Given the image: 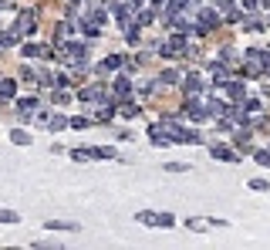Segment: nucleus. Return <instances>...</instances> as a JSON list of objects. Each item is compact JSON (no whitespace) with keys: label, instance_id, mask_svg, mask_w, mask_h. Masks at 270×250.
Masks as SVG:
<instances>
[{"label":"nucleus","instance_id":"nucleus-29","mask_svg":"<svg viewBox=\"0 0 270 250\" xmlns=\"http://www.w3.org/2000/svg\"><path fill=\"white\" fill-rule=\"evenodd\" d=\"M155 216H159V213H149V210H142L138 216H135V220H138V223H149V227H155Z\"/></svg>","mask_w":270,"mask_h":250},{"label":"nucleus","instance_id":"nucleus-40","mask_svg":"<svg viewBox=\"0 0 270 250\" xmlns=\"http://www.w3.org/2000/svg\"><path fill=\"white\" fill-rule=\"evenodd\" d=\"M243 7H247V10H253V7H257V0H243Z\"/></svg>","mask_w":270,"mask_h":250},{"label":"nucleus","instance_id":"nucleus-1","mask_svg":"<svg viewBox=\"0 0 270 250\" xmlns=\"http://www.w3.org/2000/svg\"><path fill=\"white\" fill-rule=\"evenodd\" d=\"M243 75L247 78H257L264 75V71H270V51H260V48H250L247 54H243Z\"/></svg>","mask_w":270,"mask_h":250},{"label":"nucleus","instance_id":"nucleus-5","mask_svg":"<svg viewBox=\"0 0 270 250\" xmlns=\"http://www.w3.org/2000/svg\"><path fill=\"white\" fill-rule=\"evenodd\" d=\"M216 95L230 98V101H240L247 92H243V85H240V81H230V78H226V81H216Z\"/></svg>","mask_w":270,"mask_h":250},{"label":"nucleus","instance_id":"nucleus-22","mask_svg":"<svg viewBox=\"0 0 270 250\" xmlns=\"http://www.w3.org/2000/svg\"><path fill=\"white\" fill-rule=\"evenodd\" d=\"M47 129H51V132H61V129H68V118H64V115H51V118H47Z\"/></svg>","mask_w":270,"mask_h":250},{"label":"nucleus","instance_id":"nucleus-15","mask_svg":"<svg viewBox=\"0 0 270 250\" xmlns=\"http://www.w3.org/2000/svg\"><path fill=\"white\" fill-rule=\"evenodd\" d=\"M88 152H91V159H115V149H112V146H91Z\"/></svg>","mask_w":270,"mask_h":250},{"label":"nucleus","instance_id":"nucleus-7","mask_svg":"<svg viewBox=\"0 0 270 250\" xmlns=\"http://www.w3.org/2000/svg\"><path fill=\"white\" fill-rule=\"evenodd\" d=\"M122 64H125V61L118 58V54H112V58H105V61H98V64H95V75L105 78V75H112V71H118Z\"/></svg>","mask_w":270,"mask_h":250},{"label":"nucleus","instance_id":"nucleus-33","mask_svg":"<svg viewBox=\"0 0 270 250\" xmlns=\"http://www.w3.org/2000/svg\"><path fill=\"white\" fill-rule=\"evenodd\" d=\"M250 190H257V193L270 190V179H250Z\"/></svg>","mask_w":270,"mask_h":250},{"label":"nucleus","instance_id":"nucleus-20","mask_svg":"<svg viewBox=\"0 0 270 250\" xmlns=\"http://www.w3.org/2000/svg\"><path fill=\"white\" fill-rule=\"evenodd\" d=\"M68 129H78V132H85V129H91V118H85V115H75L71 122H68Z\"/></svg>","mask_w":270,"mask_h":250},{"label":"nucleus","instance_id":"nucleus-24","mask_svg":"<svg viewBox=\"0 0 270 250\" xmlns=\"http://www.w3.org/2000/svg\"><path fill=\"white\" fill-rule=\"evenodd\" d=\"M182 78H179V71H162L159 75V85H179Z\"/></svg>","mask_w":270,"mask_h":250},{"label":"nucleus","instance_id":"nucleus-38","mask_svg":"<svg viewBox=\"0 0 270 250\" xmlns=\"http://www.w3.org/2000/svg\"><path fill=\"white\" fill-rule=\"evenodd\" d=\"M186 227L189 230H203V227H210V220H186Z\"/></svg>","mask_w":270,"mask_h":250},{"label":"nucleus","instance_id":"nucleus-37","mask_svg":"<svg viewBox=\"0 0 270 250\" xmlns=\"http://www.w3.org/2000/svg\"><path fill=\"white\" fill-rule=\"evenodd\" d=\"M166 169H169V173H186L189 166H186V162H166Z\"/></svg>","mask_w":270,"mask_h":250},{"label":"nucleus","instance_id":"nucleus-2","mask_svg":"<svg viewBox=\"0 0 270 250\" xmlns=\"http://www.w3.org/2000/svg\"><path fill=\"white\" fill-rule=\"evenodd\" d=\"M162 129H166V135H169L173 142H199V139H203L196 129H186V125H182V122H176V118H166V122H162Z\"/></svg>","mask_w":270,"mask_h":250},{"label":"nucleus","instance_id":"nucleus-19","mask_svg":"<svg viewBox=\"0 0 270 250\" xmlns=\"http://www.w3.org/2000/svg\"><path fill=\"white\" fill-rule=\"evenodd\" d=\"M10 142H14V146H31V132H24V129H14V132H10Z\"/></svg>","mask_w":270,"mask_h":250},{"label":"nucleus","instance_id":"nucleus-12","mask_svg":"<svg viewBox=\"0 0 270 250\" xmlns=\"http://www.w3.org/2000/svg\"><path fill=\"white\" fill-rule=\"evenodd\" d=\"M182 88H186V95H203V81H199V75L182 78Z\"/></svg>","mask_w":270,"mask_h":250},{"label":"nucleus","instance_id":"nucleus-35","mask_svg":"<svg viewBox=\"0 0 270 250\" xmlns=\"http://www.w3.org/2000/svg\"><path fill=\"white\" fill-rule=\"evenodd\" d=\"M38 78V71L31 68V64H24V71H20V81H34Z\"/></svg>","mask_w":270,"mask_h":250},{"label":"nucleus","instance_id":"nucleus-10","mask_svg":"<svg viewBox=\"0 0 270 250\" xmlns=\"http://www.w3.org/2000/svg\"><path fill=\"white\" fill-rule=\"evenodd\" d=\"M112 95H118V98H129L132 95V81L122 75V78H115V85H112Z\"/></svg>","mask_w":270,"mask_h":250},{"label":"nucleus","instance_id":"nucleus-21","mask_svg":"<svg viewBox=\"0 0 270 250\" xmlns=\"http://www.w3.org/2000/svg\"><path fill=\"white\" fill-rule=\"evenodd\" d=\"M206 112H210L213 118H216V115L223 118V115H226V112H230V108H226V105H223V101H216V98H210V108H206Z\"/></svg>","mask_w":270,"mask_h":250},{"label":"nucleus","instance_id":"nucleus-36","mask_svg":"<svg viewBox=\"0 0 270 250\" xmlns=\"http://www.w3.org/2000/svg\"><path fill=\"white\" fill-rule=\"evenodd\" d=\"M155 227H173V216H169V213H159V216H155Z\"/></svg>","mask_w":270,"mask_h":250},{"label":"nucleus","instance_id":"nucleus-39","mask_svg":"<svg viewBox=\"0 0 270 250\" xmlns=\"http://www.w3.org/2000/svg\"><path fill=\"white\" fill-rule=\"evenodd\" d=\"M243 31H264V24L260 20H243Z\"/></svg>","mask_w":270,"mask_h":250},{"label":"nucleus","instance_id":"nucleus-30","mask_svg":"<svg viewBox=\"0 0 270 250\" xmlns=\"http://www.w3.org/2000/svg\"><path fill=\"white\" fill-rule=\"evenodd\" d=\"M253 159H257L260 166H270V149H257V152H253Z\"/></svg>","mask_w":270,"mask_h":250},{"label":"nucleus","instance_id":"nucleus-26","mask_svg":"<svg viewBox=\"0 0 270 250\" xmlns=\"http://www.w3.org/2000/svg\"><path fill=\"white\" fill-rule=\"evenodd\" d=\"M240 105H243V112H260V98H240Z\"/></svg>","mask_w":270,"mask_h":250},{"label":"nucleus","instance_id":"nucleus-4","mask_svg":"<svg viewBox=\"0 0 270 250\" xmlns=\"http://www.w3.org/2000/svg\"><path fill=\"white\" fill-rule=\"evenodd\" d=\"M14 31H17L20 38L34 34V31H38V17H34V10H20V14H17V24H14Z\"/></svg>","mask_w":270,"mask_h":250},{"label":"nucleus","instance_id":"nucleus-17","mask_svg":"<svg viewBox=\"0 0 270 250\" xmlns=\"http://www.w3.org/2000/svg\"><path fill=\"white\" fill-rule=\"evenodd\" d=\"M14 95H17V85H14L10 78H3V81H0V98L7 101V98H14Z\"/></svg>","mask_w":270,"mask_h":250},{"label":"nucleus","instance_id":"nucleus-34","mask_svg":"<svg viewBox=\"0 0 270 250\" xmlns=\"http://www.w3.org/2000/svg\"><path fill=\"white\" fill-rule=\"evenodd\" d=\"M71 31H75V24H71V20H61V24H58V34H61V38H68Z\"/></svg>","mask_w":270,"mask_h":250},{"label":"nucleus","instance_id":"nucleus-14","mask_svg":"<svg viewBox=\"0 0 270 250\" xmlns=\"http://www.w3.org/2000/svg\"><path fill=\"white\" fill-rule=\"evenodd\" d=\"M112 14H115V20L122 24V27H125V24H132V10H129L125 3H115V7H112Z\"/></svg>","mask_w":270,"mask_h":250},{"label":"nucleus","instance_id":"nucleus-8","mask_svg":"<svg viewBox=\"0 0 270 250\" xmlns=\"http://www.w3.org/2000/svg\"><path fill=\"white\" fill-rule=\"evenodd\" d=\"M210 155H213V159H223V162H236V159H240V155L233 152L230 146H213Z\"/></svg>","mask_w":270,"mask_h":250},{"label":"nucleus","instance_id":"nucleus-28","mask_svg":"<svg viewBox=\"0 0 270 250\" xmlns=\"http://www.w3.org/2000/svg\"><path fill=\"white\" fill-rule=\"evenodd\" d=\"M71 92H68V88H58V92H54V101H58V105H68V101H71Z\"/></svg>","mask_w":270,"mask_h":250},{"label":"nucleus","instance_id":"nucleus-31","mask_svg":"<svg viewBox=\"0 0 270 250\" xmlns=\"http://www.w3.org/2000/svg\"><path fill=\"white\" fill-rule=\"evenodd\" d=\"M152 92H155V81H142V85H138V95L142 98H149Z\"/></svg>","mask_w":270,"mask_h":250},{"label":"nucleus","instance_id":"nucleus-32","mask_svg":"<svg viewBox=\"0 0 270 250\" xmlns=\"http://www.w3.org/2000/svg\"><path fill=\"white\" fill-rule=\"evenodd\" d=\"M17 220H20V216L14 210H0V223H17Z\"/></svg>","mask_w":270,"mask_h":250},{"label":"nucleus","instance_id":"nucleus-27","mask_svg":"<svg viewBox=\"0 0 270 250\" xmlns=\"http://www.w3.org/2000/svg\"><path fill=\"white\" fill-rule=\"evenodd\" d=\"M47 230H78L75 223H64V220H47Z\"/></svg>","mask_w":270,"mask_h":250},{"label":"nucleus","instance_id":"nucleus-11","mask_svg":"<svg viewBox=\"0 0 270 250\" xmlns=\"http://www.w3.org/2000/svg\"><path fill=\"white\" fill-rule=\"evenodd\" d=\"M210 75H213V85H216V81H226V78H230V68H226L223 61H213V64H210Z\"/></svg>","mask_w":270,"mask_h":250},{"label":"nucleus","instance_id":"nucleus-25","mask_svg":"<svg viewBox=\"0 0 270 250\" xmlns=\"http://www.w3.org/2000/svg\"><path fill=\"white\" fill-rule=\"evenodd\" d=\"M220 61H223V64H236V61H240V54H236L233 48H223V51H220Z\"/></svg>","mask_w":270,"mask_h":250},{"label":"nucleus","instance_id":"nucleus-6","mask_svg":"<svg viewBox=\"0 0 270 250\" xmlns=\"http://www.w3.org/2000/svg\"><path fill=\"white\" fill-rule=\"evenodd\" d=\"M75 98H81V101H91V105H101V101H108V88H105V85H91V88H81Z\"/></svg>","mask_w":270,"mask_h":250},{"label":"nucleus","instance_id":"nucleus-9","mask_svg":"<svg viewBox=\"0 0 270 250\" xmlns=\"http://www.w3.org/2000/svg\"><path fill=\"white\" fill-rule=\"evenodd\" d=\"M17 112H20V118H31L38 112V98H17Z\"/></svg>","mask_w":270,"mask_h":250},{"label":"nucleus","instance_id":"nucleus-3","mask_svg":"<svg viewBox=\"0 0 270 250\" xmlns=\"http://www.w3.org/2000/svg\"><path fill=\"white\" fill-rule=\"evenodd\" d=\"M196 17H199V20H193V24H196V34L203 38V34H210L213 27L220 24V10H216V7H203Z\"/></svg>","mask_w":270,"mask_h":250},{"label":"nucleus","instance_id":"nucleus-13","mask_svg":"<svg viewBox=\"0 0 270 250\" xmlns=\"http://www.w3.org/2000/svg\"><path fill=\"white\" fill-rule=\"evenodd\" d=\"M149 139H152L155 146H169V142H173V139L166 135V129H162V125H149Z\"/></svg>","mask_w":270,"mask_h":250},{"label":"nucleus","instance_id":"nucleus-23","mask_svg":"<svg viewBox=\"0 0 270 250\" xmlns=\"http://www.w3.org/2000/svg\"><path fill=\"white\" fill-rule=\"evenodd\" d=\"M122 115H125V118H138V115H142V108H138L135 101H125V105H122Z\"/></svg>","mask_w":270,"mask_h":250},{"label":"nucleus","instance_id":"nucleus-41","mask_svg":"<svg viewBox=\"0 0 270 250\" xmlns=\"http://www.w3.org/2000/svg\"><path fill=\"white\" fill-rule=\"evenodd\" d=\"M260 3H264V7H267V10H270V0H260Z\"/></svg>","mask_w":270,"mask_h":250},{"label":"nucleus","instance_id":"nucleus-16","mask_svg":"<svg viewBox=\"0 0 270 250\" xmlns=\"http://www.w3.org/2000/svg\"><path fill=\"white\" fill-rule=\"evenodd\" d=\"M95 118H98V122H112V118H115V105H112V101H108V105L101 101V108L95 112Z\"/></svg>","mask_w":270,"mask_h":250},{"label":"nucleus","instance_id":"nucleus-18","mask_svg":"<svg viewBox=\"0 0 270 250\" xmlns=\"http://www.w3.org/2000/svg\"><path fill=\"white\" fill-rule=\"evenodd\" d=\"M125 41H129V44H138V41H142V27H138V24H125Z\"/></svg>","mask_w":270,"mask_h":250}]
</instances>
